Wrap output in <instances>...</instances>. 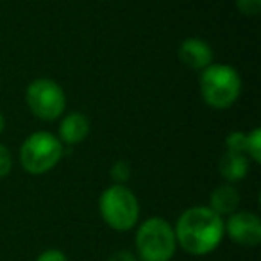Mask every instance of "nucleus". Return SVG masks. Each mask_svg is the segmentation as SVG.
Here are the masks:
<instances>
[{
    "mask_svg": "<svg viewBox=\"0 0 261 261\" xmlns=\"http://www.w3.org/2000/svg\"><path fill=\"white\" fill-rule=\"evenodd\" d=\"M108 261H138V257H136V254L133 252V250L120 249V250H115V252L108 257Z\"/></svg>",
    "mask_w": 261,
    "mask_h": 261,
    "instance_id": "a211bd4d",
    "label": "nucleus"
},
{
    "mask_svg": "<svg viewBox=\"0 0 261 261\" xmlns=\"http://www.w3.org/2000/svg\"><path fill=\"white\" fill-rule=\"evenodd\" d=\"M25 102L36 118L52 122L65 113L66 95L56 81L41 77L29 83L25 90Z\"/></svg>",
    "mask_w": 261,
    "mask_h": 261,
    "instance_id": "423d86ee",
    "label": "nucleus"
},
{
    "mask_svg": "<svg viewBox=\"0 0 261 261\" xmlns=\"http://www.w3.org/2000/svg\"><path fill=\"white\" fill-rule=\"evenodd\" d=\"M36 261H68V257L59 249H47V250H43V252H40Z\"/></svg>",
    "mask_w": 261,
    "mask_h": 261,
    "instance_id": "f3484780",
    "label": "nucleus"
},
{
    "mask_svg": "<svg viewBox=\"0 0 261 261\" xmlns=\"http://www.w3.org/2000/svg\"><path fill=\"white\" fill-rule=\"evenodd\" d=\"M225 236L236 245L252 249L261 243V220L250 211H234L224 220Z\"/></svg>",
    "mask_w": 261,
    "mask_h": 261,
    "instance_id": "0eeeda50",
    "label": "nucleus"
},
{
    "mask_svg": "<svg viewBox=\"0 0 261 261\" xmlns=\"http://www.w3.org/2000/svg\"><path fill=\"white\" fill-rule=\"evenodd\" d=\"M174 232L177 247L186 254L207 256L224 240V218L207 206H193L181 213Z\"/></svg>",
    "mask_w": 261,
    "mask_h": 261,
    "instance_id": "f257e3e1",
    "label": "nucleus"
},
{
    "mask_svg": "<svg viewBox=\"0 0 261 261\" xmlns=\"http://www.w3.org/2000/svg\"><path fill=\"white\" fill-rule=\"evenodd\" d=\"M245 156L254 163H261V130L257 127L247 135Z\"/></svg>",
    "mask_w": 261,
    "mask_h": 261,
    "instance_id": "f8f14e48",
    "label": "nucleus"
},
{
    "mask_svg": "<svg viewBox=\"0 0 261 261\" xmlns=\"http://www.w3.org/2000/svg\"><path fill=\"white\" fill-rule=\"evenodd\" d=\"M236 8L243 16H257L261 13V0H236Z\"/></svg>",
    "mask_w": 261,
    "mask_h": 261,
    "instance_id": "2eb2a0df",
    "label": "nucleus"
},
{
    "mask_svg": "<svg viewBox=\"0 0 261 261\" xmlns=\"http://www.w3.org/2000/svg\"><path fill=\"white\" fill-rule=\"evenodd\" d=\"M249 168H250V160L242 152L225 150L220 160H218V172H220V175L229 185L242 181L249 174Z\"/></svg>",
    "mask_w": 261,
    "mask_h": 261,
    "instance_id": "9d476101",
    "label": "nucleus"
},
{
    "mask_svg": "<svg viewBox=\"0 0 261 261\" xmlns=\"http://www.w3.org/2000/svg\"><path fill=\"white\" fill-rule=\"evenodd\" d=\"M90 135V120L83 113H68L59 123V142L63 145H79Z\"/></svg>",
    "mask_w": 261,
    "mask_h": 261,
    "instance_id": "1a4fd4ad",
    "label": "nucleus"
},
{
    "mask_svg": "<svg viewBox=\"0 0 261 261\" xmlns=\"http://www.w3.org/2000/svg\"><path fill=\"white\" fill-rule=\"evenodd\" d=\"M179 61L190 70L202 72L210 65H213V48L202 38H186L179 45Z\"/></svg>",
    "mask_w": 261,
    "mask_h": 261,
    "instance_id": "6e6552de",
    "label": "nucleus"
},
{
    "mask_svg": "<svg viewBox=\"0 0 261 261\" xmlns=\"http://www.w3.org/2000/svg\"><path fill=\"white\" fill-rule=\"evenodd\" d=\"M245 145H247V135L242 130H232L229 133L225 138V150L231 152H242L245 154Z\"/></svg>",
    "mask_w": 261,
    "mask_h": 261,
    "instance_id": "ddd939ff",
    "label": "nucleus"
},
{
    "mask_svg": "<svg viewBox=\"0 0 261 261\" xmlns=\"http://www.w3.org/2000/svg\"><path fill=\"white\" fill-rule=\"evenodd\" d=\"M242 77L231 65H210L200 72V97L210 108L227 109L240 98Z\"/></svg>",
    "mask_w": 261,
    "mask_h": 261,
    "instance_id": "7ed1b4c3",
    "label": "nucleus"
},
{
    "mask_svg": "<svg viewBox=\"0 0 261 261\" xmlns=\"http://www.w3.org/2000/svg\"><path fill=\"white\" fill-rule=\"evenodd\" d=\"M11 170H13V156L8 147H4L0 143V179L9 175Z\"/></svg>",
    "mask_w": 261,
    "mask_h": 261,
    "instance_id": "dca6fc26",
    "label": "nucleus"
},
{
    "mask_svg": "<svg viewBox=\"0 0 261 261\" xmlns=\"http://www.w3.org/2000/svg\"><path fill=\"white\" fill-rule=\"evenodd\" d=\"M65 145L58 136L47 130H38L27 136L20 149V163L31 175H43L61 161Z\"/></svg>",
    "mask_w": 261,
    "mask_h": 261,
    "instance_id": "39448f33",
    "label": "nucleus"
},
{
    "mask_svg": "<svg viewBox=\"0 0 261 261\" xmlns=\"http://www.w3.org/2000/svg\"><path fill=\"white\" fill-rule=\"evenodd\" d=\"M4 129H6V118H4V115L0 113V135L4 133Z\"/></svg>",
    "mask_w": 261,
    "mask_h": 261,
    "instance_id": "6ab92c4d",
    "label": "nucleus"
},
{
    "mask_svg": "<svg viewBox=\"0 0 261 261\" xmlns=\"http://www.w3.org/2000/svg\"><path fill=\"white\" fill-rule=\"evenodd\" d=\"M100 217L113 231L125 232L140 220V202L125 185H111L98 197Z\"/></svg>",
    "mask_w": 261,
    "mask_h": 261,
    "instance_id": "20e7f679",
    "label": "nucleus"
},
{
    "mask_svg": "<svg viewBox=\"0 0 261 261\" xmlns=\"http://www.w3.org/2000/svg\"><path fill=\"white\" fill-rule=\"evenodd\" d=\"M111 179L115 185H125L130 179V165L123 160L116 161L111 167Z\"/></svg>",
    "mask_w": 261,
    "mask_h": 261,
    "instance_id": "4468645a",
    "label": "nucleus"
},
{
    "mask_svg": "<svg viewBox=\"0 0 261 261\" xmlns=\"http://www.w3.org/2000/svg\"><path fill=\"white\" fill-rule=\"evenodd\" d=\"M240 206V193L238 190L232 185L225 182V185H220L211 192L210 197V210H213L217 215L220 217H229L234 211H238Z\"/></svg>",
    "mask_w": 261,
    "mask_h": 261,
    "instance_id": "9b49d317",
    "label": "nucleus"
},
{
    "mask_svg": "<svg viewBox=\"0 0 261 261\" xmlns=\"http://www.w3.org/2000/svg\"><path fill=\"white\" fill-rule=\"evenodd\" d=\"M138 261H172L177 250L174 225L161 217H150L140 224L135 236Z\"/></svg>",
    "mask_w": 261,
    "mask_h": 261,
    "instance_id": "f03ea898",
    "label": "nucleus"
}]
</instances>
